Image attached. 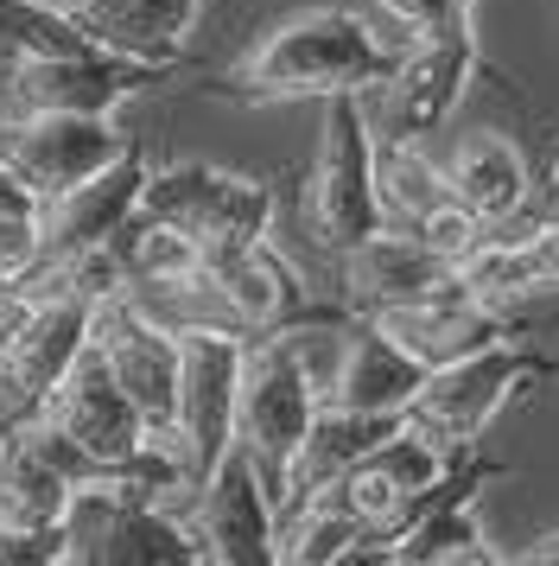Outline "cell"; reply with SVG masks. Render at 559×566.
Listing matches in <instances>:
<instances>
[{
    "label": "cell",
    "instance_id": "d6986e66",
    "mask_svg": "<svg viewBox=\"0 0 559 566\" xmlns=\"http://www.w3.org/2000/svg\"><path fill=\"white\" fill-rule=\"evenodd\" d=\"M401 420L407 413H356V408H337V401H318V413H312V427H305V439H299V452H293V464H286L280 515L293 510V503H305V496L330 490L356 459H369Z\"/></svg>",
    "mask_w": 559,
    "mask_h": 566
},
{
    "label": "cell",
    "instance_id": "7c38bea8",
    "mask_svg": "<svg viewBox=\"0 0 559 566\" xmlns=\"http://www.w3.org/2000/svg\"><path fill=\"white\" fill-rule=\"evenodd\" d=\"M89 325H96V306L89 300H76V293H32L25 325L0 350V420L7 427L25 420L57 388V376L89 344Z\"/></svg>",
    "mask_w": 559,
    "mask_h": 566
},
{
    "label": "cell",
    "instance_id": "ba28073f",
    "mask_svg": "<svg viewBox=\"0 0 559 566\" xmlns=\"http://www.w3.org/2000/svg\"><path fill=\"white\" fill-rule=\"evenodd\" d=\"M152 64L115 57L89 45V52H51V57H20L0 71V115H115L127 96H140L152 83Z\"/></svg>",
    "mask_w": 559,
    "mask_h": 566
},
{
    "label": "cell",
    "instance_id": "4316f807",
    "mask_svg": "<svg viewBox=\"0 0 559 566\" xmlns=\"http://www.w3.org/2000/svg\"><path fill=\"white\" fill-rule=\"evenodd\" d=\"M457 274H464V286H471V300H483V306L508 312L515 300H528V293H540V274H534V255H528V235L515 230H489L471 249V255L457 261Z\"/></svg>",
    "mask_w": 559,
    "mask_h": 566
},
{
    "label": "cell",
    "instance_id": "603a6c76",
    "mask_svg": "<svg viewBox=\"0 0 559 566\" xmlns=\"http://www.w3.org/2000/svg\"><path fill=\"white\" fill-rule=\"evenodd\" d=\"M376 198L394 230H413L432 205L452 198V185H445L439 159L420 154V140H381L376 134Z\"/></svg>",
    "mask_w": 559,
    "mask_h": 566
},
{
    "label": "cell",
    "instance_id": "cb8c5ba5",
    "mask_svg": "<svg viewBox=\"0 0 559 566\" xmlns=\"http://www.w3.org/2000/svg\"><path fill=\"white\" fill-rule=\"evenodd\" d=\"M356 535H362V522L330 490H318L280 515V566H337Z\"/></svg>",
    "mask_w": 559,
    "mask_h": 566
},
{
    "label": "cell",
    "instance_id": "484cf974",
    "mask_svg": "<svg viewBox=\"0 0 559 566\" xmlns=\"http://www.w3.org/2000/svg\"><path fill=\"white\" fill-rule=\"evenodd\" d=\"M96 39L71 20L64 0H0V71L20 57H51V52H89Z\"/></svg>",
    "mask_w": 559,
    "mask_h": 566
},
{
    "label": "cell",
    "instance_id": "8fae6325",
    "mask_svg": "<svg viewBox=\"0 0 559 566\" xmlns=\"http://www.w3.org/2000/svg\"><path fill=\"white\" fill-rule=\"evenodd\" d=\"M134 140L115 128V115H13V122H0V159L39 191V205L102 172Z\"/></svg>",
    "mask_w": 559,
    "mask_h": 566
},
{
    "label": "cell",
    "instance_id": "9a60e30c",
    "mask_svg": "<svg viewBox=\"0 0 559 566\" xmlns=\"http://www.w3.org/2000/svg\"><path fill=\"white\" fill-rule=\"evenodd\" d=\"M96 350L108 357L115 369V382L127 388V401L140 408L147 427H172L178 420V332L166 318H152L147 306H134V300H108L96 306Z\"/></svg>",
    "mask_w": 559,
    "mask_h": 566
},
{
    "label": "cell",
    "instance_id": "7a4b0ae2",
    "mask_svg": "<svg viewBox=\"0 0 559 566\" xmlns=\"http://www.w3.org/2000/svg\"><path fill=\"white\" fill-rule=\"evenodd\" d=\"M57 528H64V566H203L191 522L134 490L122 471L76 484Z\"/></svg>",
    "mask_w": 559,
    "mask_h": 566
},
{
    "label": "cell",
    "instance_id": "836d02e7",
    "mask_svg": "<svg viewBox=\"0 0 559 566\" xmlns=\"http://www.w3.org/2000/svg\"><path fill=\"white\" fill-rule=\"evenodd\" d=\"M521 560H534V566H559V528L547 541H534L528 554H521Z\"/></svg>",
    "mask_w": 559,
    "mask_h": 566
},
{
    "label": "cell",
    "instance_id": "6da1fadb",
    "mask_svg": "<svg viewBox=\"0 0 559 566\" xmlns=\"http://www.w3.org/2000/svg\"><path fill=\"white\" fill-rule=\"evenodd\" d=\"M407 45H388L350 7H305L254 39V52L223 77L235 103H330L369 96L394 77Z\"/></svg>",
    "mask_w": 559,
    "mask_h": 566
},
{
    "label": "cell",
    "instance_id": "44dd1931",
    "mask_svg": "<svg viewBox=\"0 0 559 566\" xmlns=\"http://www.w3.org/2000/svg\"><path fill=\"white\" fill-rule=\"evenodd\" d=\"M445 185L464 210H477L489 230L515 223L534 205V172L528 154L503 140V134H464L452 154H445Z\"/></svg>",
    "mask_w": 559,
    "mask_h": 566
},
{
    "label": "cell",
    "instance_id": "f546056e",
    "mask_svg": "<svg viewBox=\"0 0 559 566\" xmlns=\"http://www.w3.org/2000/svg\"><path fill=\"white\" fill-rule=\"evenodd\" d=\"M0 566H64V528L51 522H7L0 515Z\"/></svg>",
    "mask_w": 559,
    "mask_h": 566
},
{
    "label": "cell",
    "instance_id": "83f0119b",
    "mask_svg": "<svg viewBox=\"0 0 559 566\" xmlns=\"http://www.w3.org/2000/svg\"><path fill=\"white\" fill-rule=\"evenodd\" d=\"M376 13L407 39H452V32H471L477 0H376Z\"/></svg>",
    "mask_w": 559,
    "mask_h": 566
},
{
    "label": "cell",
    "instance_id": "52a82bcc",
    "mask_svg": "<svg viewBox=\"0 0 559 566\" xmlns=\"http://www.w3.org/2000/svg\"><path fill=\"white\" fill-rule=\"evenodd\" d=\"M178 515L191 522L203 566H280V503L242 446L203 471Z\"/></svg>",
    "mask_w": 559,
    "mask_h": 566
},
{
    "label": "cell",
    "instance_id": "3957f363",
    "mask_svg": "<svg viewBox=\"0 0 559 566\" xmlns=\"http://www.w3.org/2000/svg\"><path fill=\"white\" fill-rule=\"evenodd\" d=\"M318 376L305 350L293 344V332H254L242 344V382H235V446L254 459V471L267 478L280 503L286 464L299 452L305 427L318 413Z\"/></svg>",
    "mask_w": 559,
    "mask_h": 566
},
{
    "label": "cell",
    "instance_id": "8992f818",
    "mask_svg": "<svg viewBox=\"0 0 559 566\" xmlns=\"http://www.w3.org/2000/svg\"><path fill=\"white\" fill-rule=\"evenodd\" d=\"M305 223L330 255L356 249L362 235H376L388 223L376 198V122H369L362 96L325 103V140H318V166L305 185Z\"/></svg>",
    "mask_w": 559,
    "mask_h": 566
},
{
    "label": "cell",
    "instance_id": "4fadbf2b",
    "mask_svg": "<svg viewBox=\"0 0 559 566\" xmlns=\"http://www.w3.org/2000/svg\"><path fill=\"white\" fill-rule=\"evenodd\" d=\"M471 71H477V39L471 32H452V39H407L394 77L369 90L381 103L376 134L381 140H420V134L445 128L452 108L464 103L471 90Z\"/></svg>",
    "mask_w": 559,
    "mask_h": 566
},
{
    "label": "cell",
    "instance_id": "9c48e42d",
    "mask_svg": "<svg viewBox=\"0 0 559 566\" xmlns=\"http://www.w3.org/2000/svg\"><path fill=\"white\" fill-rule=\"evenodd\" d=\"M242 344L229 325H178V433L191 446L198 478L235 446V382Z\"/></svg>",
    "mask_w": 559,
    "mask_h": 566
},
{
    "label": "cell",
    "instance_id": "e575fe53",
    "mask_svg": "<svg viewBox=\"0 0 559 566\" xmlns=\"http://www.w3.org/2000/svg\"><path fill=\"white\" fill-rule=\"evenodd\" d=\"M7 439H13V427H7V420H0V459H7Z\"/></svg>",
    "mask_w": 559,
    "mask_h": 566
},
{
    "label": "cell",
    "instance_id": "ac0fdd59",
    "mask_svg": "<svg viewBox=\"0 0 559 566\" xmlns=\"http://www.w3.org/2000/svg\"><path fill=\"white\" fill-rule=\"evenodd\" d=\"M71 20L102 52L134 57V64H152V71H172L184 57V39L198 27L203 0H64Z\"/></svg>",
    "mask_w": 559,
    "mask_h": 566
},
{
    "label": "cell",
    "instance_id": "f1b7e54d",
    "mask_svg": "<svg viewBox=\"0 0 559 566\" xmlns=\"http://www.w3.org/2000/svg\"><path fill=\"white\" fill-rule=\"evenodd\" d=\"M413 235H420L426 249H439L445 261H464V255L483 242V235H489V223H483L477 210H464L457 198H445V205H432L426 217L413 223Z\"/></svg>",
    "mask_w": 559,
    "mask_h": 566
},
{
    "label": "cell",
    "instance_id": "2e32d148",
    "mask_svg": "<svg viewBox=\"0 0 559 566\" xmlns=\"http://www.w3.org/2000/svg\"><path fill=\"white\" fill-rule=\"evenodd\" d=\"M147 154L140 147H127L122 159H108L102 172L89 179H76L71 191H57L39 205V235H45V261H64V255H83V249H96L108 235L122 230L134 205H140V185H147ZM39 261V268H45Z\"/></svg>",
    "mask_w": 559,
    "mask_h": 566
},
{
    "label": "cell",
    "instance_id": "5b68a950",
    "mask_svg": "<svg viewBox=\"0 0 559 566\" xmlns=\"http://www.w3.org/2000/svg\"><path fill=\"white\" fill-rule=\"evenodd\" d=\"M140 210L166 217L178 230H191L203 261H217V255H235V249L267 242L274 185L249 179V172H229V166H210V159H172V166H152L147 172Z\"/></svg>",
    "mask_w": 559,
    "mask_h": 566
},
{
    "label": "cell",
    "instance_id": "7402d4cb",
    "mask_svg": "<svg viewBox=\"0 0 559 566\" xmlns=\"http://www.w3.org/2000/svg\"><path fill=\"white\" fill-rule=\"evenodd\" d=\"M108 249L122 255L127 268V293H152V286H184L203 274V249L191 230H178L166 217H152V210L134 205L122 230L108 235Z\"/></svg>",
    "mask_w": 559,
    "mask_h": 566
},
{
    "label": "cell",
    "instance_id": "30bf717a",
    "mask_svg": "<svg viewBox=\"0 0 559 566\" xmlns=\"http://www.w3.org/2000/svg\"><path fill=\"white\" fill-rule=\"evenodd\" d=\"M337 261H344V306L356 318L388 306H420V300H471L457 261H445L439 249H426L413 230H394V223L362 235Z\"/></svg>",
    "mask_w": 559,
    "mask_h": 566
},
{
    "label": "cell",
    "instance_id": "4dcf8cb0",
    "mask_svg": "<svg viewBox=\"0 0 559 566\" xmlns=\"http://www.w3.org/2000/svg\"><path fill=\"white\" fill-rule=\"evenodd\" d=\"M39 261H45L39 210H25V217H0V274H7V281H25Z\"/></svg>",
    "mask_w": 559,
    "mask_h": 566
},
{
    "label": "cell",
    "instance_id": "1f68e13d",
    "mask_svg": "<svg viewBox=\"0 0 559 566\" xmlns=\"http://www.w3.org/2000/svg\"><path fill=\"white\" fill-rule=\"evenodd\" d=\"M25 312H32V293H25L20 281H7V274H0V350H7V337L25 325Z\"/></svg>",
    "mask_w": 559,
    "mask_h": 566
},
{
    "label": "cell",
    "instance_id": "5bb4252c",
    "mask_svg": "<svg viewBox=\"0 0 559 566\" xmlns=\"http://www.w3.org/2000/svg\"><path fill=\"white\" fill-rule=\"evenodd\" d=\"M32 413H45L51 427H64V433H71L76 446H83V452L102 464V471H122V464L134 459L140 433H147L140 408L127 401V388L115 382L108 357L96 350V337L76 350V363L57 376V388H51V395H45Z\"/></svg>",
    "mask_w": 559,
    "mask_h": 566
},
{
    "label": "cell",
    "instance_id": "e0dca14e",
    "mask_svg": "<svg viewBox=\"0 0 559 566\" xmlns=\"http://www.w3.org/2000/svg\"><path fill=\"white\" fill-rule=\"evenodd\" d=\"M420 382H426V363L407 357L381 325L356 318L350 332H344V344H337V363L318 382V395L337 401V408H356V413H407Z\"/></svg>",
    "mask_w": 559,
    "mask_h": 566
},
{
    "label": "cell",
    "instance_id": "d6a6232c",
    "mask_svg": "<svg viewBox=\"0 0 559 566\" xmlns=\"http://www.w3.org/2000/svg\"><path fill=\"white\" fill-rule=\"evenodd\" d=\"M534 217H559V154H553V166H547V185H540V210Z\"/></svg>",
    "mask_w": 559,
    "mask_h": 566
},
{
    "label": "cell",
    "instance_id": "ffe728a7",
    "mask_svg": "<svg viewBox=\"0 0 559 566\" xmlns=\"http://www.w3.org/2000/svg\"><path fill=\"white\" fill-rule=\"evenodd\" d=\"M362 318H369V325H381V332L394 337L407 357H420L426 369L471 357V350H483V344H503V337H515V332H508V312L483 306V300H420V306L362 312Z\"/></svg>",
    "mask_w": 559,
    "mask_h": 566
},
{
    "label": "cell",
    "instance_id": "277c9868",
    "mask_svg": "<svg viewBox=\"0 0 559 566\" xmlns=\"http://www.w3.org/2000/svg\"><path fill=\"white\" fill-rule=\"evenodd\" d=\"M553 369H559L553 357H534L515 337L483 344L471 357L426 369V382L413 388V401H407V427H420V433H426L432 446H445V452H471V446L489 433V420H496L521 388H534L540 376H553Z\"/></svg>",
    "mask_w": 559,
    "mask_h": 566
},
{
    "label": "cell",
    "instance_id": "d4e9b609",
    "mask_svg": "<svg viewBox=\"0 0 559 566\" xmlns=\"http://www.w3.org/2000/svg\"><path fill=\"white\" fill-rule=\"evenodd\" d=\"M71 490H76L71 478L57 464L39 459L20 433L7 439V459H0V515L7 522H39V528H51L64 515V503H71Z\"/></svg>",
    "mask_w": 559,
    "mask_h": 566
},
{
    "label": "cell",
    "instance_id": "d590c367",
    "mask_svg": "<svg viewBox=\"0 0 559 566\" xmlns=\"http://www.w3.org/2000/svg\"><path fill=\"white\" fill-rule=\"evenodd\" d=\"M0 122H7V115H0Z\"/></svg>",
    "mask_w": 559,
    "mask_h": 566
}]
</instances>
